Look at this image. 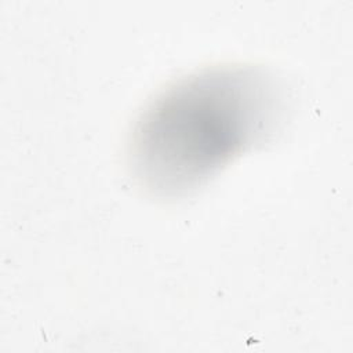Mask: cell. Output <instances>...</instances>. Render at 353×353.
<instances>
[{"mask_svg": "<svg viewBox=\"0 0 353 353\" xmlns=\"http://www.w3.org/2000/svg\"><path fill=\"white\" fill-rule=\"evenodd\" d=\"M263 95L241 70L201 74L164 94L146 113L137 138V160L156 189L196 183L252 138Z\"/></svg>", "mask_w": 353, "mask_h": 353, "instance_id": "cell-1", "label": "cell"}]
</instances>
